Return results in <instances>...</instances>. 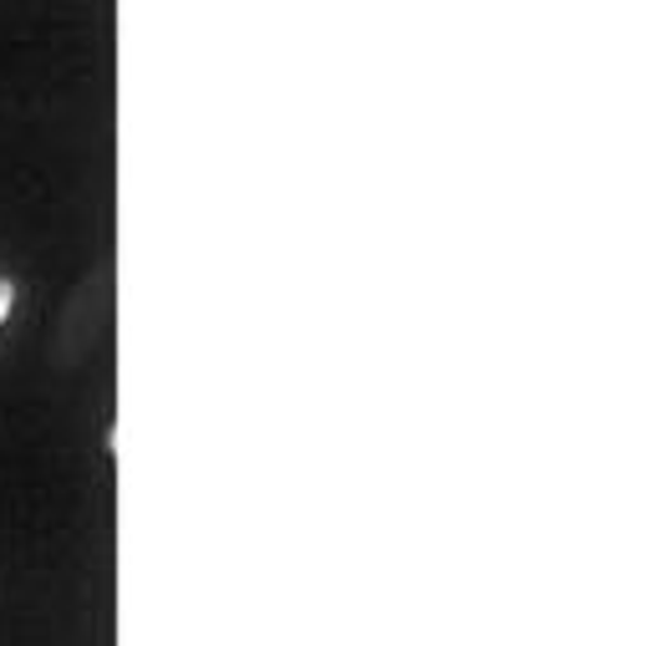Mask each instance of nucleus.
<instances>
[{"instance_id":"obj_1","label":"nucleus","mask_w":661,"mask_h":646,"mask_svg":"<svg viewBox=\"0 0 661 646\" xmlns=\"http://www.w3.org/2000/svg\"><path fill=\"white\" fill-rule=\"evenodd\" d=\"M11 300H16V290H11V281H0V321L11 315Z\"/></svg>"}]
</instances>
